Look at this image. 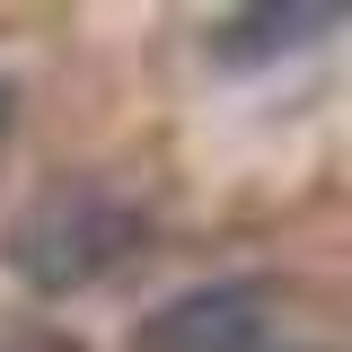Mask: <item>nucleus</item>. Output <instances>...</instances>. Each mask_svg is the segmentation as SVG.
<instances>
[{
  "label": "nucleus",
  "mask_w": 352,
  "mask_h": 352,
  "mask_svg": "<svg viewBox=\"0 0 352 352\" xmlns=\"http://www.w3.org/2000/svg\"><path fill=\"white\" fill-rule=\"evenodd\" d=\"M9 106H18V97H9V88H0V132H9Z\"/></svg>",
  "instance_id": "20e7f679"
},
{
  "label": "nucleus",
  "mask_w": 352,
  "mask_h": 352,
  "mask_svg": "<svg viewBox=\"0 0 352 352\" xmlns=\"http://www.w3.org/2000/svg\"><path fill=\"white\" fill-rule=\"evenodd\" d=\"M141 238H150L141 203L106 194V185H53L44 203H27L9 220V273L44 300H71L88 282H106Z\"/></svg>",
  "instance_id": "f257e3e1"
},
{
  "label": "nucleus",
  "mask_w": 352,
  "mask_h": 352,
  "mask_svg": "<svg viewBox=\"0 0 352 352\" xmlns=\"http://www.w3.org/2000/svg\"><path fill=\"white\" fill-rule=\"evenodd\" d=\"M352 9L344 0H282V9H238V18H220L212 53L220 62H273V53H300V44L335 36Z\"/></svg>",
  "instance_id": "7ed1b4c3"
},
{
  "label": "nucleus",
  "mask_w": 352,
  "mask_h": 352,
  "mask_svg": "<svg viewBox=\"0 0 352 352\" xmlns=\"http://www.w3.org/2000/svg\"><path fill=\"white\" fill-rule=\"evenodd\" d=\"M141 352H256L264 344V291L256 282H203L141 317Z\"/></svg>",
  "instance_id": "f03ea898"
}]
</instances>
